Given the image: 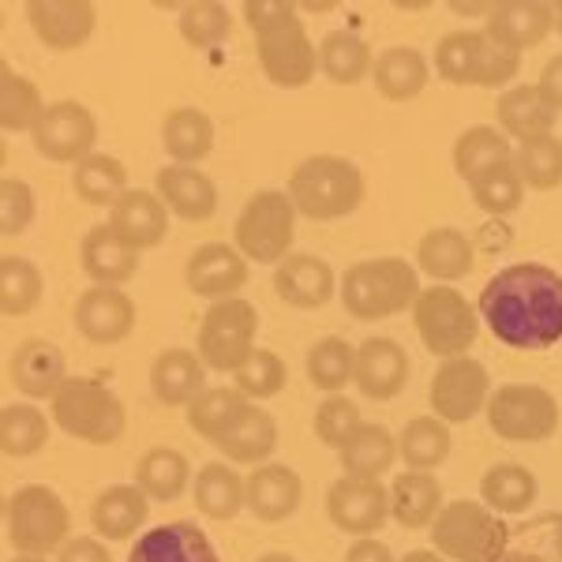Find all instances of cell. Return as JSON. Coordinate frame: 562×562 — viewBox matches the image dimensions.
Here are the masks:
<instances>
[{"mask_svg":"<svg viewBox=\"0 0 562 562\" xmlns=\"http://www.w3.org/2000/svg\"><path fill=\"white\" fill-rule=\"evenodd\" d=\"M480 323L495 341L540 352L562 341V274L548 262H510L480 293Z\"/></svg>","mask_w":562,"mask_h":562,"instance_id":"obj_1","label":"cell"},{"mask_svg":"<svg viewBox=\"0 0 562 562\" xmlns=\"http://www.w3.org/2000/svg\"><path fill=\"white\" fill-rule=\"evenodd\" d=\"M341 304L352 319L360 323H379L390 319L397 312H409L420 296V274L409 259H364L352 262L341 274Z\"/></svg>","mask_w":562,"mask_h":562,"instance_id":"obj_2","label":"cell"},{"mask_svg":"<svg viewBox=\"0 0 562 562\" xmlns=\"http://www.w3.org/2000/svg\"><path fill=\"white\" fill-rule=\"evenodd\" d=\"M289 199L312 222H338L364 203V173L338 154H312L289 177Z\"/></svg>","mask_w":562,"mask_h":562,"instance_id":"obj_3","label":"cell"},{"mask_svg":"<svg viewBox=\"0 0 562 562\" xmlns=\"http://www.w3.org/2000/svg\"><path fill=\"white\" fill-rule=\"evenodd\" d=\"M431 543L450 562H492L510 543V529L484 503L454 498L442 503L439 518L431 521Z\"/></svg>","mask_w":562,"mask_h":562,"instance_id":"obj_4","label":"cell"},{"mask_svg":"<svg viewBox=\"0 0 562 562\" xmlns=\"http://www.w3.org/2000/svg\"><path fill=\"white\" fill-rule=\"evenodd\" d=\"M53 424L79 442L109 447L128 428V413L109 386L94 383V379H68L53 394Z\"/></svg>","mask_w":562,"mask_h":562,"instance_id":"obj_5","label":"cell"},{"mask_svg":"<svg viewBox=\"0 0 562 562\" xmlns=\"http://www.w3.org/2000/svg\"><path fill=\"white\" fill-rule=\"evenodd\" d=\"M435 71L454 87H503L521 71V53L484 31H450L435 45Z\"/></svg>","mask_w":562,"mask_h":562,"instance_id":"obj_6","label":"cell"},{"mask_svg":"<svg viewBox=\"0 0 562 562\" xmlns=\"http://www.w3.org/2000/svg\"><path fill=\"white\" fill-rule=\"evenodd\" d=\"M68 506L45 484H26L8 495L4 503V532L20 555H53L68 543Z\"/></svg>","mask_w":562,"mask_h":562,"instance_id":"obj_7","label":"cell"},{"mask_svg":"<svg viewBox=\"0 0 562 562\" xmlns=\"http://www.w3.org/2000/svg\"><path fill=\"white\" fill-rule=\"evenodd\" d=\"M413 323L424 349L435 352L439 360L465 357L480 334V312H473V304L450 285L420 289L413 304Z\"/></svg>","mask_w":562,"mask_h":562,"instance_id":"obj_8","label":"cell"},{"mask_svg":"<svg viewBox=\"0 0 562 562\" xmlns=\"http://www.w3.org/2000/svg\"><path fill=\"white\" fill-rule=\"evenodd\" d=\"M296 237V206L289 192H256L244 203V211L233 225L237 251L248 262H285L293 256Z\"/></svg>","mask_w":562,"mask_h":562,"instance_id":"obj_9","label":"cell"},{"mask_svg":"<svg viewBox=\"0 0 562 562\" xmlns=\"http://www.w3.org/2000/svg\"><path fill=\"white\" fill-rule=\"evenodd\" d=\"M487 428L503 442H548L559 431V402L543 386L506 383L487 397Z\"/></svg>","mask_w":562,"mask_h":562,"instance_id":"obj_10","label":"cell"},{"mask_svg":"<svg viewBox=\"0 0 562 562\" xmlns=\"http://www.w3.org/2000/svg\"><path fill=\"white\" fill-rule=\"evenodd\" d=\"M256 330L259 312L244 296H229V301L211 304L199 326V360L211 371H237L244 360L256 352Z\"/></svg>","mask_w":562,"mask_h":562,"instance_id":"obj_11","label":"cell"},{"mask_svg":"<svg viewBox=\"0 0 562 562\" xmlns=\"http://www.w3.org/2000/svg\"><path fill=\"white\" fill-rule=\"evenodd\" d=\"M487 397H492V379H487V368L473 357L442 360L431 375V413L447 424H469L476 413L487 409Z\"/></svg>","mask_w":562,"mask_h":562,"instance_id":"obj_12","label":"cell"},{"mask_svg":"<svg viewBox=\"0 0 562 562\" xmlns=\"http://www.w3.org/2000/svg\"><path fill=\"white\" fill-rule=\"evenodd\" d=\"M31 135L42 158L60 161V166H79L94 154L98 121L83 102H53L45 105L42 121L34 124Z\"/></svg>","mask_w":562,"mask_h":562,"instance_id":"obj_13","label":"cell"},{"mask_svg":"<svg viewBox=\"0 0 562 562\" xmlns=\"http://www.w3.org/2000/svg\"><path fill=\"white\" fill-rule=\"evenodd\" d=\"M256 60H259L262 76L274 87L301 90L312 83L315 71H319V45H312L301 23L281 26V31L259 34L256 38Z\"/></svg>","mask_w":562,"mask_h":562,"instance_id":"obj_14","label":"cell"},{"mask_svg":"<svg viewBox=\"0 0 562 562\" xmlns=\"http://www.w3.org/2000/svg\"><path fill=\"white\" fill-rule=\"evenodd\" d=\"M326 514H330L334 529L349 532V537H371L390 518V487L364 476H341L326 492Z\"/></svg>","mask_w":562,"mask_h":562,"instance_id":"obj_15","label":"cell"},{"mask_svg":"<svg viewBox=\"0 0 562 562\" xmlns=\"http://www.w3.org/2000/svg\"><path fill=\"white\" fill-rule=\"evenodd\" d=\"M26 23L38 42L53 53H71L90 42L98 26V12L90 0H31Z\"/></svg>","mask_w":562,"mask_h":562,"instance_id":"obj_16","label":"cell"},{"mask_svg":"<svg viewBox=\"0 0 562 562\" xmlns=\"http://www.w3.org/2000/svg\"><path fill=\"white\" fill-rule=\"evenodd\" d=\"M184 281L195 296H206V301H229L237 296L244 285H248V259L240 256L233 244H203L195 248L184 262Z\"/></svg>","mask_w":562,"mask_h":562,"instance_id":"obj_17","label":"cell"},{"mask_svg":"<svg viewBox=\"0 0 562 562\" xmlns=\"http://www.w3.org/2000/svg\"><path fill=\"white\" fill-rule=\"evenodd\" d=\"M135 326V301L116 285H90L76 301V330L90 346H116Z\"/></svg>","mask_w":562,"mask_h":562,"instance_id":"obj_18","label":"cell"},{"mask_svg":"<svg viewBox=\"0 0 562 562\" xmlns=\"http://www.w3.org/2000/svg\"><path fill=\"white\" fill-rule=\"evenodd\" d=\"M555 31V4L543 0H506V4H492L484 20V34L514 53H525L540 45Z\"/></svg>","mask_w":562,"mask_h":562,"instance_id":"obj_19","label":"cell"},{"mask_svg":"<svg viewBox=\"0 0 562 562\" xmlns=\"http://www.w3.org/2000/svg\"><path fill=\"white\" fill-rule=\"evenodd\" d=\"M352 383L371 402H390L409 383V352L397 346L394 338H368L357 349V371Z\"/></svg>","mask_w":562,"mask_h":562,"instance_id":"obj_20","label":"cell"},{"mask_svg":"<svg viewBox=\"0 0 562 562\" xmlns=\"http://www.w3.org/2000/svg\"><path fill=\"white\" fill-rule=\"evenodd\" d=\"M334 285H338V278H334L330 262L307 256V251H293L274 270V293L281 296V304L301 307V312H315V307L330 304Z\"/></svg>","mask_w":562,"mask_h":562,"instance_id":"obj_21","label":"cell"},{"mask_svg":"<svg viewBox=\"0 0 562 562\" xmlns=\"http://www.w3.org/2000/svg\"><path fill=\"white\" fill-rule=\"evenodd\" d=\"M8 375H12V386L20 390V394L34 397V402H45V397L53 402V394L68 383L65 352L45 338H26L15 346Z\"/></svg>","mask_w":562,"mask_h":562,"instance_id":"obj_22","label":"cell"},{"mask_svg":"<svg viewBox=\"0 0 562 562\" xmlns=\"http://www.w3.org/2000/svg\"><path fill=\"white\" fill-rule=\"evenodd\" d=\"M109 225L121 240H128L135 251L158 248L169 233V206L154 192L128 188L113 206H109Z\"/></svg>","mask_w":562,"mask_h":562,"instance_id":"obj_23","label":"cell"},{"mask_svg":"<svg viewBox=\"0 0 562 562\" xmlns=\"http://www.w3.org/2000/svg\"><path fill=\"white\" fill-rule=\"evenodd\" d=\"M128 562H222L211 537L195 521H169L132 543Z\"/></svg>","mask_w":562,"mask_h":562,"instance_id":"obj_24","label":"cell"},{"mask_svg":"<svg viewBox=\"0 0 562 562\" xmlns=\"http://www.w3.org/2000/svg\"><path fill=\"white\" fill-rule=\"evenodd\" d=\"M244 492H248V510L259 521H285L301 510L304 484L289 465L267 461V465H256V473L244 480Z\"/></svg>","mask_w":562,"mask_h":562,"instance_id":"obj_25","label":"cell"},{"mask_svg":"<svg viewBox=\"0 0 562 562\" xmlns=\"http://www.w3.org/2000/svg\"><path fill=\"white\" fill-rule=\"evenodd\" d=\"M79 262H83L87 278L94 281V285L121 289L124 281H132L135 270H139V251H135L128 240L116 237L113 225L105 222V225L87 229L83 248H79Z\"/></svg>","mask_w":562,"mask_h":562,"instance_id":"obj_26","label":"cell"},{"mask_svg":"<svg viewBox=\"0 0 562 562\" xmlns=\"http://www.w3.org/2000/svg\"><path fill=\"white\" fill-rule=\"evenodd\" d=\"M150 514V495L139 484H113L90 506V525L102 540H128Z\"/></svg>","mask_w":562,"mask_h":562,"instance_id":"obj_27","label":"cell"},{"mask_svg":"<svg viewBox=\"0 0 562 562\" xmlns=\"http://www.w3.org/2000/svg\"><path fill=\"white\" fill-rule=\"evenodd\" d=\"M278 447V424L262 405L248 402L229 431L217 439V450L233 461V465H267V458Z\"/></svg>","mask_w":562,"mask_h":562,"instance_id":"obj_28","label":"cell"},{"mask_svg":"<svg viewBox=\"0 0 562 562\" xmlns=\"http://www.w3.org/2000/svg\"><path fill=\"white\" fill-rule=\"evenodd\" d=\"M495 116H498V132L506 139H518V143H529V139H540V135H551L555 132V121L559 113L543 102V94L537 87H510L498 94L495 102Z\"/></svg>","mask_w":562,"mask_h":562,"instance_id":"obj_29","label":"cell"},{"mask_svg":"<svg viewBox=\"0 0 562 562\" xmlns=\"http://www.w3.org/2000/svg\"><path fill=\"white\" fill-rule=\"evenodd\" d=\"M158 199L184 222H206L217 211L214 180L195 166H166L158 173Z\"/></svg>","mask_w":562,"mask_h":562,"instance_id":"obj_30","label":"cell"},{"mask_svg":"<svg viewBox=\"0 0 562 562\" xmlns=\"http://www.w3.org/2000/svg\"><path fill=\"white\" fill-rule=\"evenodd\" d=\"M206 383V364L199 360V352L188 349H166L158 352L150 368V390L161 405L169 409H180V405H192L199 394H203Z\"/></svg>","mask_w":562,"mask_h":562,"instance_id":"obj_31","label":"cell"},{"mask_svg":"<svg viewBox=\"0 0 562 562\" xmlns=\"http://www.w3.org/2000/svg\"><path fill=\"white\" fill-rule=\"evenodd\" d=\"M442 510V484L431 473L409 469L397 473L390 484V518L402 529H431V521Z\"/></svg>","mask_w":562,"mask_h":562,"instance_id":"obj_32","label":"cell"},{"mask_svg":"<svg viewBox=\"0 0 562 562\" xmlns=\"http://www.w3.org/2000/svg\"><path fill=\"white\" fill-rule=\"evenodd\" d=\"M371 79H375V90L386 102H413L428 87V60L413 45H394V49H383L375 57Z\"/></svg>","mask_w":562,"mask_h":562,"instance_id":"obj_33","label":"cell"},{"mask_svg":"<svg viewBox=\"0 0 562 562\" xmlns=\"http://www.w3.org/2000/svg\"><path fill=\"white\" fill-rule=\"evenodd\" d=\"M161 147L173 166H195L214 150V121L195 105H180L161 124Z\"/></svg>","mask_w":562,"mask_h":562,"instance_id":"obj_34","label":"cell"},{"mask_svg":"<svg viewBox=\"0 0 562 562\" xmlns=\"http://www.w3.org/2000/svg\"><path fill=\"white\" fill-rule=\"evenodd\" d=\"M416 262L439 285L442 281H458L473 274V244L461 229H431L416 244Z\"/></svg>","mask_w":562,"mask_h":562,"instance_id":"obj_35","label":"cell"},{"mask_svg":"<svg viewBox=\"0 0 562 562\" xmlns=\"http://www.w3.org/2000/svg\"><path fill=\"white\" fill-rule=\"evenodd\" d=\"M195 506L203 518L211 521H229L248 506V492H244L240 473H233V465L225 461H211L195 473Z\"/></svg>","mask_w":562,"mask_h":562,"instance_id":"obj_36","label":"cell"},{"mask_svg":"<svg viewBox=\"0 0 562 562\" xmlns=\"http://www.w3.org/2000/svg\"><path fill=\"white\" fill-rule=\"evenodd\" d=\"M514 161V147L503 132L492 128V124H476V128H465L454 139V169L465 184H473L476 177H484L487 169L506 166Z\"/></svg>","mask_w":562,"mask_h":562,"instance_id":"obj_37","label":"cell"},{"mask_svg":"<svg viewBox=\"0 0 562 562\" xmlns=\"http://www.w3.org/2000/svg\"><path fill=\"white\" fill-rule=\"evenodd\" d=\"M537 476L529 473L518 461H503V465H492L480 480V503L495 514H525L532 503H537Z\"/></svg>","mask_w":562,"mask_h":562,"instance_id":"obj_38","label":"cell"},{"mask_svg":"<svg viewBox=\"0 0 562 562\" xmlns=\"http://www.w3.org/2000/svg\"><path fill=\"white\" fill-rule=\"evenodd\" d=\"M375 68V53L371 45L352 31H330L319 42V71L330 83L352 87Z\"/></svg>","mask_w":562,"mask_h":562,"instance_id":"obj_39","label":"cell"},{"mask_svg":"<svg viewBox=\"0 0 562 562\" xmlns=\"http://www.w3.org/2000/svg\"><path fill=\"white\" fill-rule=\"evenodd\" d=\"M338 458H341V469H346V476L379 480L390 465H394L397 439L383 428V424H360V431L338 450Z\"/></svg>","mask_w":562,"mask_h":562,"instance_id":"obj_40","label":"cell"},{"mask_svg":"<svg viewBox=\"0 0 562 562\" xmlns=\"http://www.w3.org/2000/svg\"><path fill=\"white\" fill-rule=\"evenodd\" d=\"M188 480H192V465L173 447H154L135 465V484L147 492L154 503H173L184 495Z\"/></svg>","mask_w":562,"mask_h":562,"instance_id":"obj_41","label":"cell"},{"mask_svg":"<svg viewBox=\"0 0 562 562\" xmlns=\"http://www.w3.org/2000/svg\"><path fill=\"white\" fill-rule=\"evenodd\" d=\"M71 192L90 206H113L128 192V169L113 154H90L71 169Z\"/></svg>","mask_w":562,"mask_h":562,"instance_id":"obj_42","label":"cell"},{"mask_svg":"<svg viewBox=\"0 0 562 562\" xmlns=\"http://www.w3.org/2000/svg\"><path fill=\"white\" fill-rule=\"evenodd\" d=\"M450 424L439 420V416H413L409 424H405L402 439H397V454L409 469H420V473H428V469L442 465V461L450 458Z\"/></svg>","mask_w":562,"mask_h":562,"instance_id":"obj_43","label":"cell"},{"mask_svg":"<svg viewBox=\"0 0 562 562\" xmlns=\"http://www.w3.org/2000/svg\"><path fill=\"white\" fill-rule=\"evenodd\" d=\"M49 442V416L34 405L12 402L0 409V450L8 458H34Z\"/></svg>","mask_w":562,"mask_h":562,"instance_id":"obj_44","label":"cell"},{"mask_svg":"<svg viewBox=\"0 0 562 562\" xmlns=\"http://www.w3.org/2000/svg\"><path fill=\"white\" fill-rule=\"evenodd\" d=\"M42 270L23 256H4L0 259V312L8 319H23L31 315L42 301Z\"/></svg>","mask_w":562,"mask_h":562,"instance_id":"obj_45","label":"cell"},{"mask_svg":"<svg viewBox=\"0 0 562 562\" xmlns=\"http://www.w3.org/2000/svg\"><path fill=\"white\" fill-rule=\"evenodd\" d=\"M42 113L45 105L38 87L4 60L0 65V124H4V132H34Z\"/></svg>","mask_w":562,"mask_h":562,"instance_id":"obj_46","label":"cell"},{"mask_svg":"<svg viewBox=\"0 0 562 562\" xmlns=\"http://www.w3.org/2000/svg\"><path fill=\"white\" fill-rule=\"evenodd\" d=\"M244 405H248V397L237 386H211L188 405V424H192L195 435H203L206 442L217 447V439L229 431V424L237 420Z\"/></svg>","mask_w":562,"mask_h":562,"instance_id":"obj_47","label":"cell"},{"mask_svg":"<svg viewBox=\"0 0 562 562\" xmlns=\"http://www.w3.org/2000/svg\"><path fill=\"white\" fill-rule=\"evenodd\" d=\"M514 169H518L525 188H532V192H555L562 184V139L551 132L540 135V139L518 143Z\"/></svg>","mask_w":562,"mask_h":562,"instance_id":"obj_48","label":"cell"},{"mask_svg":"<svg viewBox=\"0 0 562 562\" xmlns=\"http://www.w3.org/2000/svg\"><path fill=\"white\" fill-rule=\"evenodd\" d=\"M357 371V349L346 338H323L307 349V379L326 394H338L352 383Z\"/></svg>","mask_w":562,"mask_h":562,"instance_id":"obj_49","label":"cell"},{"mask_svg":"<svg viewBox=\"0 0 562 562\" xmlns=\"http://www.w3.org/2000/svg\"><path fill=\"white\" fill-rule=\"evenodd\" d=\"M177 26H180V38L192 45V49H214V45L229 38L233 15L217 0H192V4L180 8Z\"/></svg>","mask_w":562,"mask_h":562,"instance_id":"obj_50","label":"cell"},{"mask_svg":"<svg viewBox=\"0 0 562 562\" xmlns=\"http://www.w3.org/2000/svg\"><path fill=\"white\" fill-rule=\"evenodd\" d=\"M469 192H473V203L484 214L503 217V214H514L521 206L525 180H521L518 169H514V161H506V166H495V169H487L484 177H476L473 184H469Z\"/></svg>","mask_w":562,"mask_h":562,"instance_id":"obj_51","label":"cell"},{"mask_svg":"<svg viewBox=\"0 0 562 562\" xmlns=\"http://www.w3.org/2000/svg\"><path fill=\"white\" fill-rule=\"evenodd\" d=\"M285 383H289L285 360L270 349H256L237 371H233V386H237L248 402H267V397L281 394Z\"/></svg>","mask_w":562,"mask_h":562,"instance_id":"obj_52","label":"cell"},{"mask_svg":"<svg viewBox=\"0 0 562 562\" xmlns=\"http://www.w3.org/2000/svg\"><path fill=\"white\" fill-rule=\"evenodd\" d=\"M315 435L326 442L330 450H341L346 442L352 439V435L360 431V409L349 402V397H341V394H334V397H326V402L315 409Z\"/></svg>","mask_w":562,"mask_h":562,"instance_id":"obj_53","label":"cell"},{"mask_svg":"<svg viewBox=\"0 0 562 562\" xmlns=\"http://www.w3.org/2000/svg\"><path fill=\"white\" fill-rule=\"evenodd\" d=\"M34 222V192L31 184L15 177L0 180V233L4 237H20L26 225Z\"/></svg>","mask_w":562,"mask_h":562,"instance_id":"obj_54","label":"cell"},{"mask_svg":"<svg viewBox=\"0 0 562 562\" xmlns=\"http://www.w3.org/2000/svg\"><path fill=\"white\" fill-rule=\"evenodd\" d=\"M244 23L251 26V34H270V31H281V26H296V4L289 0H248L244 4Z\"/></svg>","mask_w":562,"mask_h":562,"instance_id":"obj_55","label":"cell"},{"mask_svg":"<svg viewBox=\"0 0 562 562\" xmlns=\"http://www.w3.org/2000/svg\"><path fill=\"white\" fill-rule=\"evenodd\" d=\"M57 562H113V555H109V548L102 540L76 537V540H68L65 548H60Z\"/></svg>","mask_w":562,"mask_h":562,"instance_id":"obj_56","label":"cell"},{"mask_svg":"<svg viewBox=\"0 0 562 562\" xmlns=\"http://www.w3.org/2000/svg\"><path fill=\"white\" fill-rule=\"evenodd\" d=\"M537 90L543 94V102L555 109V113H562V53H559V57H551L548 65H543Z\"/></svg>","mask_w":562,"mask_h":562,"instance_id":"obj_57","label":"cell"},{"mask_svg":"<svg viewBox=\"0 0 562 562\" xmlns=\"http://www.w3.org/2000/svg\"><path fill=\"white\" fill-rule=\"evenodd\" d=\"M346 562H394V555H390V548H386L383 540L360 537V540H352Z\"/></svg>","mask_w":562,"mask_h":562,"instance_id":"obj_58","label":"cell"},{"mask_svg":"<svg viewBox=\"0 0 562 562\" xmlns=\"http://www.w3.org/2000/svg\"><path fill=\"white\" fill-rule=\"evenodd\" d=\"M492 562H543V559H540V555H532V551H510V548H506L503 555L492 559Z\"/></svg>","mask_w":562,"mask_h":562,"instance_id":"obj_59","label":"cell"},{"mask_svg":"<svg viewBox=\"0 0 562 562\" xmlns=\"http://www.w3.org/2000/svg\"><path fill=\"white\" fill-rule=\"evenodd\" d=\"M402 562H447V559H442L439 551H409Z\"/></svg>","mask_w":562,"mask_h":562,"instance_id":"obj_60","label":"cell"},{"mask_svg":"<svg viewBox=\"0 0 562 562\" xmlns=\"http://www.w3.org/2000/svg\"><path fill=\"white\" fill-rule=\"evenodd\" d=\"M259 562H296V559L289 555V551H267V555H262Z\"/></svg>","mask_w":562,"mask_h":562,"instance_id":"obj_61","label":"cell"},{"mask_svg":"<svg viewBox=\"0 0 562 562\" xmlns=\"http://www.w3.org/2000/svg\"><path fill=\"white\" fill-rule=\"evenodd\" d=\"M555 551H559V559H562V518L555 521Z\"/></svg>","mask_w":562,"mask_h":562,"instance_id":"obj_62","label":"cell"},{"mask_svg":"<svg viewBox=\"0 0 562 562\" xmlns=\"http://www.w3.org/2000/svg\"><path fill=\"white\" fill-rule=\"evenodd\" d=\"M12 562H49V559H42V555H15Z\"/></svg>","mask_w":562,"mask_h":562,"instance_id":"obj_63","label":"cell"},{"mask_svg":"<svg viewBox=\"0 0 562 562\" xmlns=\"http://www.w3.org/2000/svg\"><path fill=\"white\" fill-rule=\"evenodd\" d=\"M555 31L562 34V4H555Z\"/></svg>","mask_w":562,"mask_h":562,"instance_id":"obj_64","label":"cell"}]
</instances>
